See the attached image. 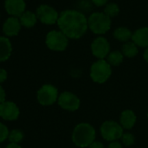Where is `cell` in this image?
<instances>
[{
    "label": "cell",
    "instance_id": "obj_1",
    "mask_svg": "<svg viewBox=\"0 0 148 148\" xmlns=\"http://www.w3.org/2000/svg\"><path fill=\"white\" fill-rule=\"evenodd\" d=\"M57 25L69 39H79L87 32L88 18L77 10H64L60 12Z\"/></svg>",
    "mask_w": 148,
    "mask_h": 148
},
{
    "label": "cell",
    "instance_id": "obj_2",
    "mask_svg": "<svg viewBox=\"0 0 148 148\" xmlns=\"http://www.w3.org/2000/svg\"><path fill=\"white\" fill-rule=\"evenodd\" d=\"M96 138V131L89 123H79L74 127L71 139L76 146L80 148L89 147Z\"/></svg>",
    "mask_w": 148,
    "mask_h": 148
},
{
    "label": "cell",
    "instance_id": "obj_3",
    "mask_svg": "<svg viewBox=\"0 0 148 148\" xmlns=\"http://www.w3.org/2000/svg\"><path fill=\"white\" fill-rule=\"evenodd\" d=\"M112 27V18L107 17L103 12L92 13L88 18V28L97 35H104Z\"/></svg>",
    "mask_w": 148,
    "mask_h": 148
},
{
    "label": "cell",
    "instance_id": "obj_4",
    "mask_svg": "<svg viewBox=\"0 0 148 148\" xmlns=\"http://www.w3.org/2000/svg\"><path fill=\"white\" fill-rule=\"evenodd\" d=\"M112 75V66L106 59H98L90 68V77L98 84L106 83Z\"/></svg>",
    "mask_w": 148,
    "mask_h": 148
},
{
    "label": "cell",
    "instance_id": "obj_5",
    "mask_svg": "<svg viewBox=\"0 0 148 148\" xmlns=\"http://www.w3.org/2000/svg\"><path fill=\"white\" fill-rule=\"evenodd\" d=\"M46 46L54 51H64L69 44V38L61 32L52 30L49 32L45 38Z\"/></svg>",
    "mask_w": 148,
    "mask_h": 148
},
{
    "label": "cell",
    "instance_id": "obj_6",
    "mask_svg": "<svg viewBox=\"0 0 148 148\" xmlns=\"http://www.w3.org/2000/svg\"><path fill=\"white\" fill-rule=\"evenodd\" d=\"M100 133L104 139L109 142H113L121 138L124 133V129L119 123L114 120H106L100 126Z\"/></svg>",
    "mask_w": 148,
    "mask_h": 148
},
{
    "label": "cell",
    "instance_id": "obj_7",
    "mask_svg": "<svg viewBox=\"0 0 148 148\" xmlns=\"http://www.w3.org/2000/svg\"><path fill=\"white\" fill-rule=\"evenodd\" d=\"M58 91L52 85H44L37 93V99L40 105L47 106L53 105L58 99Z\"/></svg>",
    "mask_w": 148,
    "mask_h": 148
},
{
    "label": "cell",
    "instance_id": "obj_8",
    "mask_svg": "<svg viewBox=\"0 0 148 148\" xmlns=\"http://www.w3.org/2000/svg\"><path fill=\"white\" fill-rule=\"evenodd\" d=\"M36 15L38 19L45 25H54L58 22L59 14L51 6L48 5H41L37 8Z\"/></svg>",
    "mask_w": 148,
    "mask_h": 148
},
{
    "label": "cell",
    "instance_id": "obj_9",
    "mask_svg": "<svg viewBox=\"0 0 148 148\" xmlns=\"http://www.w3.org/2000/svg\"><path fill=\"white\" fill-rule=\"evenodd\" d=\"M58 104L65 111L75 112L80 107V99L77 95L71 92H64L58 96Z\"/></svg>",
    "mask_w": 148,
    "mask_h": 148
},
{
    "label": "cell",
    "instance_id": "obj_10",
    "mask_svg": "<svg viewBox=\"0 0 148 148\" xmlns=\"http://www.w3.org/2000/svg\"><path fill=\"white\" fill-rule=\"evenodd\" d=\"M91 51L92 55L98 59H105L111 52V45L106 38L99 36L92 41Z\"/></svg>",
    "mask_w": 148,
    "mask_h": 148
},
{
    "label": "cell",
    "instance_id": "obj_11",
    "mask_svg": "<svg viewBox=\"0 0 148 148\" xmlns=\"http://www.w3.org/2000/svg\"><path fill=\"white\" fill-rule=\"evenodd\" d=\"M19 109L13 102H4L0 104V116L5 120H15L18 118Z\"/></svg>",
    "mask_w": 148,
    "mask_h": 148
},
{
    "label": "cell",
    "instance_id": "obj_12",
    "mask_svg": "<svg viewBox=\"0 0 148 148\" xmlns=\"http://www.w3.org/2000/svg\"><path fill=\"white\" fill-rule=\"evenodd\" d=\"M25 0H5V8L8 14L13 17H20L25 12Z\"/></svg>",
    "mask_w": 148,
    "mask_h": 148
},
{
    "label": "cell",
    "instance_id": "obj_13",
    "mask_svg": "<svg viewBox=\"0 0 148 148\" xmlns=\"http://www.w3.org/2000/svg\"><path fill=\"white\" fill-rule=\"evenodd\" d=\"M132 41L138 46L142 48L148 47V27L144 26L137 29L132 32Z\"/></svg>",
    "mask_w": 148,
    "mask_h": 148
},
{
    "label": "cell",
    "instance_id": "obj_14",
    "mask_svg": "<svg viewBox=\"0 0 148 148\" xmlns=\"http://www.w3.org/2000/svg\"><path fill=\"white\" fill-rule=\"evenodd\" d=\"M21 29L20 20L16 17H11L7 18L3 25V32L6 36L12 37L18 34Z\"/></svg>",
    "mask_w": 148,
    "mask_h": 148
},
{
    "label": "cell",
    "instance_id": "obj_15",
    "mask_svg": "<svg viewBox=\"0 0 148 148\" xmlns=\"http://www.w3.org/2000/svg\"><path fill=\"white\" fill-rule=\"evenodd\" d=\"M137 121V117L133 111L132 110H125L121 112L119 118V124L123 127V129L130 130L132 129Z\"/></svg>",
    "mask_w": 148,
    "mask_h": 148
},
{
    "label": "cell",
    "instance_id": "obj_16",
    "mask_svg": "<svg viewBox=\"0 0 148 148\" xmlns=\"http://www.w3.org/2000/svg\"><path fill=\"white\" fill-rule=\"evenodd\" d=\"M12 51V46L7 38L0 37V62L7 60Z\"/></svg>",
    "mask_w": 148,
    "mask_h": 148
},
{
    "label": "cell",
    "instance_id": "obj_17",
    "mask_svg": "<svg viewBox=\"0 0 148 148\" xmlns=\"http://www.w3.org/2000/svg\"><path fill=\"white\" fill-rule=\"evenodd\" d=\"M113 37L118 41L126 43V42H129L130 39H132V32H131L130 29L124 27V26H121V27H118L114 30Z\"/></svg>",
    "mask_w": 148,
    "mask_h": 148
},
{
    "label": "cell",
    "instance_id": "obj_18",
    "mask_svg": "<svg viewBox=\"0 0 148 148\" xmlns=\"http://www.w3.org/2000/svg\"><path fill=\"white\" fill-rule=\"evenodd\" d=\"M19 20L21 23V25L26 27V28H32L37 24V15L30 11H25L20 17Z\"/></svg>",
    "mask_w": 148,
    "mask_h": 148
},
{
    "label": "cell",
    "instance_id": "obj_19",
    "mask_svg": "<svg viewBox=\"0 0 148 148\" xmlns=\"http://www.w3.org/2000/svg\"><path fill=\"white\" fill-rule=\"evenodd\" d=\"M121 52L124 55V57H126L128 58H134L138 55V46L132 41H129V42L125 43L122 45Z\"/></svg>",
    "mask_w": 148,
    "mask_h": 148
},
{
    "label": "cell",
    "instance_id": "obj_20",
    "mask_svg": "<svg viewBox=\"0 0 148 148\" xmlns=\"http://www.w3.org/2000/svg\"><path fill=\"white\" fill-rule=\"evenodd\" d=\"M124 55L119 51H112L106 58V61L111 66H119L124 61Z\"/></svg>",
    "mask_w": 148,
    "mask_h": 148
},
{
    "label": "cell",
    "instance_id": "obj_21",
    "mask_svg": "<svg viewBox=\"0 0 148 148\" xmlns=\"http://www.w3.org/2000/svg\"><path fill=\"white\" fill-rule=\"evenodd\" d=\"M119 12H120V9H119V6L118 5V4L112 2V3H108L105 6L103 12L110 18H112L117 17L119 14Z\"/></svg>",
    "mask_w": 148,
    "mask_h": 148
},
{
    "label": "cell",
    "instance_id": "obj_22",
    "mask_svg": "<svg viewBox=\"0 0 148 148\" xmlns=\"http://www.w3.org/2000/svg\"><path fill=\"white\" fill-rule=\"evenodd\" d=\"M8 138L11 141V143H16V144H18V142H20V141L23 140V138H24V133L20 130L15 129V130H12L9 133Z\"/></svg>",
    "mask_w": 148,
    "mask_h": 148
},
{
    "label": "cell",
    "instance_id": "obj_23",
    "mask_svg": "<svg viewBox=\"0 0 148 148\" xmlns=\"http://www.w3.org/2000/svg\"><path fill=\"white\" fill-rule=\"evenodd\" d=\"M121 141L125 146H131L135 142V137L131 132H124L121 137Z\"/></svg>",
    "mask_w": 148,
    "mask_h": 148
},
{
    "label": "cell",
    "instance_id": "obj_24",
    "mask_svg": "<svg viewBox=\"0 0 148 148\" xmlns=\"http://www.w3.org/2000/svg\"><path fill=\"white\" fill-rule=\"evenodd\" d=\"M9 131L8 128L2 123H0V143L5 140L9 137Z\"/></svg>",
    "mask_w": 148,
    "mask_h": 148
},
{
    "label": "cell",
    "instance_id": "obj_25",
    "mask_svg": "<svg viewBox=\"0 0 148 148\" xmlns=\"http://www.w3.org/2000/svg\"><path fill=\"white\" fill-rule=\"evenodd\" d=\"M92 2L97 7H103L108 4V0H92Z\"/></svg>",
    "mask_w": 148,
    "mask_h": 148
},
{
    "label": "cell",
    "instance_id": "obj_26",
    "mask_svg": "<svg viewBox=\"0 0 148 148\" xmlns=\"http://www.w3.org/2000/svg\"><path fill=\"white\" fill-rule=\"evenodd\" d=\"M7 79V72L5 70L0 68V84L3 83Z\"/></svg>",
    "mask_w": 148,
    "mask_h": 148
},
{
    "label": "cell",
    "instance_id": "obj_27",
    "mask_svg": "<svg viewBox=\"0 0 148 148\" xmlns=\"http://www.w3.org/2000/svg\"><path fill=\"white\" fill-rule=\"evenodd\" d=\"M88 148H105L104 145L99 141H94Z\"/></svg>",
    "mask_w": 148,
    "mask_h": 148
},
{
    "label": "cell",
    "instance_id": "obj_28",
    "mask_svg": "<svg viewBox=\"0 0 148 148\" xmlns=\"http://www.w3.org/2000/svg\"><path fill=\"white\" fill-rule=\"evenodd\" d=\"M108 148H123V147L121 143H119V141H113V142H110Z\"/></svg>",
    "mask_w": 148,
    "mask_h": 148
},
{
    "label": "cell",
    "instance_id": "obj_29",
    "mask_svg": "<svg viewBox=\"0 0 148 148\" xmlns=\"http://www.w3.org/2000/svg\"><path fill=\"white\" fill-rule=\"evenodd\" d=\"M5 90L3 89L2 86H0V104H2L5 102Z\"/></svg>",
    "mask_w": 148,
    "mask_h": 148
},
{
    "label": "cell",
    "instance_id": "obj_30",
    "mask_svg": "<svg viewBox=\"0 0 148 148\" xmlns=\"http://www.w3.org/2000/svg\"><path fill=\"white\" fill-rule=\"evenodd\" d=\"M143 58H144L145 61L148 63V47L145 48V51L143 53Z\"/></svg>",
    "mask_w": 148,
    "mask_h": 148
},
{
    "label": "cell",
    "instance_id": "obj_31",
    "mask_svg": "<svg viewBox=\"0 0 148 148\" xmlns=\"http://www.w3.org/2000/svg\"><path fill=\"white\" fill-rule=\"evenodd\" d=\"M6 148H21V146L20 145H18V144H16V143H11L10 145H7V147Z\"/></svg>",
    "mask_w": 148,
    "mask_h": 148
},
{
    "label": "cell",
    "instance_id": "obj_32",
    "mask_svg": "<svg viewBox=\"0 0 148 148\" xmlns=\"http://www.w3.org/2000/svg\"><path fill=\"white\" fill-rule=\"evenodd\" d=\"M147 118H148V112H147Z\"/></svg>",
    "mask_w": 148,
    "mask_h": 148
}]
</instances>
